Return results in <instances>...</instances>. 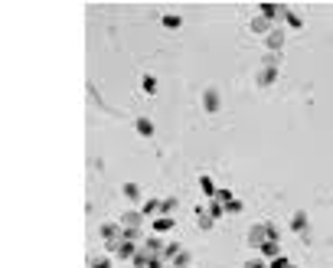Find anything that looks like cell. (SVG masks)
<instances>
[{"mask_svg":"<svg viewBox=\"0 0 333 268\" xmlns=\"http://www.w3.org/2000/svg\"><path fill=\"white\" fill-rule=\"evenodd\" d=\"M248 245L251 248H262L265 242H268V239H278V226H275V222L271 219H265V222H255V226H251L248 229Z\"/></svg>","mask_w":333,"mask_h":268,"instance_id":"cell-1","label":"cell"},{"mask_svg":"<svg viewBox=\"0 0 333 268\" xmlns=\"http://www.w3.org/2000/svg\"><path fill=\"white\" fill-rule=\"evenodd\" d=\"M219 108H222V98H219V88H203V111L206 114H219Z\"/></svg>","mask_w":333,"mask_h":268,"instance_id":"cell-2","label":"cell"},{"mask_svg":"<svg viewBox=\"0 0 333 268\" xmlns=\"http://www.w3.org/2000/svg\"><path fill=\"white\" fill-rule=\"evenodd\" d=\"M284 43H287L284 30H271V33L265 36V49H268V52H281V49H284Z\"/></svg>","mask_w":333,"mask_h":268,"instance_id":"cell-3","label":"cell"},{"mask_svg":"<svg viewBox=\"0 0 333 268\" xmlns=\"http://www.w3.org/2000/svg\"><path fill=\"white\" fill-rule=\"evenodd\" d=\"M248 30H251V33H255V36H262V40H265V36H268V33H271V30H275V26H271V20H265V16H262V13H258V16H251V23H248Z\"/></svg>","mask_w":333,"mask_h":268,"instance_id":"cell-4","label":"cell"},{"mask_svg":"<svg viewBox=\"0 0 333 268\" xmlns=\"http://www.w3.org/2000/svg\"><path fill=\"white\" fill-rule=\"evenodd\" d=\"M144 219H147V216H144L141 209H128V213H124V216H121L118 222H121L124 229H141V222H144Z\"/></svg>","mask_w":333,"mask_h":268,"instance_id":"cell-5","label":"cell"},{"mask_svg":"<svg viewBox=\"0 0 333 268\" xmlns=\"http://www.w3.org/2000/svg\"><path fill=\"white\" fill-rule=\"evenodd\" d=\"M121 196H124V200H131L134 206H138V203L144 200V190H141L138 183H131V180H128V183H121Z\"/></svg>","mask_w":333,"mask_h":268,"instance_id":"cell-6","label":"cell"},{"mask_svg":"<svg viewBox=\"0 0 333 268\" xmlns=\"http://www.w3.org/2000/svg\"><path fill=\"white\" fill-rule=\"evenodd\" d=\"M134 131H138L141 138H154V134H157L154 121H150V118H144V114H141V118H134Z\"/></svg>","mask_w":333,"mask_h":268,"instance_id":"cell-7","label":"cell"},{"mask_svg":"<svg viewBox=\"0 0 333 268\" xmlns=\"http://www.w3.org/2000/svg\"><path fill=\"white\" fill-rule=\"evenodd\" d=\"M287 7L284 4H258V13L265 16V20H275V16H284Z\"/></svg>","mask_w":333,"mask_h":268,"instance_id":"cell-8","label":"cell"},{"mask_svg":"<svg viewBox=\"0 0 333 268\" xmlns=\"http://www.w3.org/2000/svg\"><path fill=\"white\" fill-rule=\"evenodd\" d=\"M307 226H310L307 213H304V209H298V213L291 216V229H294V232H301V236H307Z\"/></svg>","mask_w":333,"mask_h":268,"instance_id":"cell-9","label":"cell"},{"mask_svg":"<svg viewBox=\"0 0 333 268\" xmlns=\"http://www.w3.org/2000/svg\"><path fill=\"white\" fill-rule=\"evenodd\" d=\"M258 252H262V258H265V262H271V258H278V255H281V242H278V239H268V242H265L262 248H258Z\"/></svg>","mask_w":333,"mask_h":268,"instance_id":"cell-10","label":"cell"},{"mask_svg":"<svg viewBox=\"0 0 333 268\" xmlns=\"http://www.w3.org/2000/svg\"><path fill=\"white\" fill-rule=\"evenodd\" d=\"M275 79H278V69H268V66H262V72H258V88H271L275 85Z\"/></svg>","mask_w":333,"mask_h":268,"instance_id":"cell-11","label":"cell"},{"mask_svg":"<svg viewBox=\"0 0 333 268\" xmlns=\"http://www.w3.org/2000/svg\"><path fill=\"white\" fill-rule=\"evenodd\" d=\"M141 245H144V248H147V252H150V255H164V245H167V242H164V239H160V236H157V232H154V236H150V239H144V242H141Z\"/></svg>","mask_w":333,"mask_h":268,"instance_id":"cell-12","label":"cell"},{"mask_svg":"<svg viewBox=\"0 0 333 268\" xmlns=\"http://www.w3.org/2000/svg\"><path fill=\"white\" fill-rule=\"evenodd\" d=\"M160 206H164V200H160V196H154V200H147V203H144V216H147V219H157L160 216Z\"/></svg>","mask_w":333,"mask_h":268,"instance_id":"cell-13","label":"cell"},{"mask_svg":"<svg viewBox=\"0 0 333 268\" xmlns=\"http://www.w3.org/2000/svg\"><path fill=\"white\" fill-rule=\"evenodd\" d=\"M150 226H154V232H157V236H164V232H170V229L177 226V222L170 219V216H157V219H150Z\"/></svg>","mask_w":333,"mask_h":268,"instance_id":"cell-14","label":"cell"},{"mask_svg":"<svg viewBox=\"0 0 333 268\" xmlns=\"http://www.w3.org/2000/svg\"><path fill=\"white\" fill-rule=\"evenodd\" d=\"M200 190H203V196H206V200H212L219 186L212 183V177H209V174H203V177H200Z\"/></svg>","mask_w":333,"mask_h":268,"instance_id":"cell-15","label":"cell"},{"mask_svg":"<svg viewBox=\"0 0 333 268\" xmlns=\"http://www.w3.org/2000/svg\"><path fill=\"white\" fill-rule=\"evenodd\" d=\"M281 20H284L287 26H291V30H301V26H304V16H301V13H294L291 7L284 10V16H281Z\"/></svg>","mask_w":333,"mask_h":268,"instance_id":"cell-16","label":"cell"},{"mask_svg":"<svg viewBox=\"0 0 333 268\" xmlns=\"http://www.w3.org/2000/svg\"><path fill=\"white\" fill-rule=\"evenodd\" d=\"M170 265H173V268H190V265H193V255L183 248V252H177L173 258H170Z\"/></svg>","mask_w":333,"mask_h":268,"instance_id":"cell-17","label":"cell"},{"mask_svg":"<svg viewBox=\"0 0 333 268\" xmlns=\"http://www.w3.org/2000/svg\"><path fill=\"white\" fill-rule=\"evenodd\" d=\"M160 23H164L167 30H180V26H183V16H180V13H164V16H160Z\"/></svg>","mask_w":333,"mask_h":268,"instance_id":"cell-18","label":"cell"},{"mask_svg":"<svg viewBox=\"0 0 333 268\" xmlns=\"http://www.w3.org/2000/svg\"><path fill=\"white\" fill-rule=\"evenodd\" d=\"M150 258H154V255H150V252H147V248H144V245H141V248H138V255H134V258H131V262H134V268H147V265H150Z\"/></svg>","mask_w":333,"mask_h":268,"instance_id":"cell-19","label":"cell"},{"mask_svg":"<svg viewBox=\"0 0 333 268\" xmlns=\"http://www.w3.org/2000/svg\"><path fill=\"white\" fill-rule=\"evenodd\" d=\"M222 209H226V216H239V213L245 209V203H242L239 196H232V200H229V203H226V206H222Z\"/></svg>","mask_w":333,"mask_h":268,"instance_id":"cell-20","label":"cell"},{"mask_svg":"<svg viewBox=\"0 0 333 268\" xmlns=\"http://www.w3.org/2000/svg\"><path fill=\"white\" fill-rule=\"evenodd\" d=\"M212 222H216V219H212L206 209H200V213H196V226H200L203 232H209V229H212Z\"/></svg>","mask_w":333,"mask_h":268,"instance_id":"cell-21","label":"cell"},{"mask_svg":"<svg viewBox=\"0 0 333 268\" xmlns=\"http://www.w3.org/2000/svg\"><path fill=\"white\" fill-rule=\"evenodd\" d=\"M141 88H144V95H157V79L154 75H144L141 79Z\"/></svg>","mask_w":333,"mask_h":268,"instance_id":"cell-22","label":"cell"},{"mask_svg":"<svg viewBox=\"0 0 333 268\" xmlns=\"http://www.w3.org/2000/svg\"><path fill=\"white\" fill-rule=\"evenodd\" d=\"M88 268H111V258L108 255H95V258H88Z\"/></svg>","mask_w":333,"mask_h":268,"instance_id":"cell-23","label":"cell"},{"mask_svg":"<svg viewBox=\"0 0 333 268\" xmlns=\"http://www.w3.org/2000/svg\"><path fill=\"white\" fill-rule=\"evenodd\" d=\"M177 209V196H164V206H160V216H170Z\"/></svg>","mask_w":333,"mask_h":268,"instance_id":"cell-24","label":"cell"},{"mask_svg":"<svg viewBox=\"0 0 333 268\" xmlns=\"http://www.w3.org/2000/svg\"><path fill=\"white\" fill-rule=\"evenodd\" d=\"M262 66H268V69H278V66H281V56H278V52H265Z\"/></svg>","mask_w":333,"mask_h":268,"instance_id":"cell-25","label":"cell"},{"mask_svg":"<svg viewBox=\"0 0 333 268\" xmlns=\"http://www.w3.org/2000/svg\"><path fill=\"white\" fill-rule=\"evenodd\" d=\"M206 213H209L212 219H219V216H226V209H222V203H216V200H209V206H206Z\"/></svg>","mask_w":333,"mask_h":268,"instance_id":"cell-26","label":"cell"},{"mask_svg":"<svg viewBox=\"0 0 333 268\" xmlns=\"http://www.w3.org/2000/svg\"><path fill=\"white\" fill-rule=\"evenodd\" d=\"M177 252H183V245H180V242H167V245H164V258H167V262H170Z\"/></svg>","mask_w":333,"mask_h":268,"instance_id":"cell-27","label":"cell"},{"mask_svg":"<svg viewBox=\"0 0 333 268\" xmlns=\"http://www.w3.org/2000/svg\"><path fill=\"white\" fill-rule=\"evenodd\" d=\"M232 196H236V193H232V190H222V186H219V190H216V196H212V200H216V203H222V206H226V203L232 200Z\"/></svg>","mask_w":333,"mask_h":268,"instance_id":"cell-28","label":"cell"},{"mask_svg":"<svg viewBox=\"0 0 333 268\" xmlns=\"http://www.w3.org/2000/svg\"><path fill=\"white\" fill-rule=\"evenodd\" d=\"M268 265H271V268H298V265H294V262H287L284 255H278V258H271V262H268Z\"/></svg>","mask_w":333,"mask_h":268,"instance_id":"cell-29","label":"cell"},{"mask_svg":"<svg viewBox=\"0 0 333 268\" xmlns=\"http://www.w3.org/2000/svg\"><path fill=\"white\" fill-rule=\"evenodd\" d=\"M242 268H271V265H268V262H265L262 255H258V258H248V262L242 265Z\"/></svg>","mask_w":333,"mask_h":268,"instance_id":"cell-30","label":"cell"},{"mask_svg":"<svg viewBox=\"0 0 333 268\" xmlns=\"http://www.w3.org/2000/svg\"><path fill=\"white\" fill-rule=\"evenodd\" d=\"M164 268H173V265H164Z\"/></svg>","mask_w":333,"mask_h":268,"instance_id":"cell-31","label":"cell"}]
</instances>
